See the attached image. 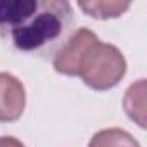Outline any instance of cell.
I'll return each mask as SVG.
<instances>
[{
	"instance_id": "1",
	"label": "cell",
	"mask_w": 147,
	"mask_h": 147,
	"mask_svg": "<svg viewBox=\"0 0 147 147\" xmlns=\"http://www.w3.org/2000/svg\"><path fill=\"white\" fill-rule=\"evenodd\" d=\"M71 21L73 11L64 0H0V35L23 52L55 43Z\"/></svg>"
},
{
	"instance_id": "2",
	"label": "cell",
	"mask_w": 147,
	"mask_h": 147,
	"mask_svg": "<svg viewBox=\"0 0 147 147\" xmlns=\"http://www.w3.org/2000/svg\"><path fill=\"white\" fill-rule=\"evenodd\" d=\"M126 73V61L121 50L111 43L95 42L82 59L80 76L94 90L116 87Z\"/></svg>"
},
{
	"instance_id": "3",
	"label": "cell",
	"mask_w": 147,
	"mask_h": 147,
	"mask_svg": "<svg viewBox=\"0 0 147 147\" xmlns=\"http://www.w3.org/2000/svg\"><path fill=\"white\" fill-rule=\"evenodd\" d=\"M95 42H99V36L88 28L76 30L55 52L54 69L66 76H80L82 59Z\"/></svg>"
},
{
	"instance_id": "4",
	"label": "cell",
	"mask_w": 147,
	"mask_h": 147,
	"mask_svg": "<svg viewBox=\"0 0 147 147\" xmlns=\"http://www.w3.org/2000/svg\"><path fill=\"white\" fill-rule=\"evenodd\" d=\"M26 107L24 85L11 73H0V121L11 123L23 116Z\"/></svg>"
},
{
	"instance_id": "5",
	"label": "cell",
	"mask_w": 147,
	"mask_h": 147,
	"mask_svg": "<svg viewBox=\"0 0 147 147\" xmlns=\"http://www.w3.org/2000/svg\"><path fill=\"white\" fill-rule=\"evenodd\" d=\"M123 106L126 114L140 128H145V80H138L128 87Z\"/></svg>"
},
{
	"instance_id": "6",
	"label": "cell",
	"mask_w": 147,
	"mask_h": 147,
	"mask_svg": "<svg viewBox=\"0 0 147 147\" xmlns=\"http://www.w3.org/2000/svg\"><path fill=\"white\" fill-rule=\"evenodd\" d=\"M88 147H140V144L126 130L106 128V130L97 131L90 138Z\"/></svg>"
},
{
	"instance_id": "7",
	"label": "cell",
	"mask_w": 147,
	"mask_h": 147,
	"mask_svg": "<svg viewBox=\"0 0 147 147\" xmlns=\"http://www.w3.org/2000/svg\"><path fill=\"white\" fill-rule=\"evenodd\" d=\"M78 7L95 18V19H111V18H119L123 12H126L130 9V2H97V0H92V2H78Z\"/></svg>"
},
{
	"instance_id": "8",
	"label": "cell",
	"mask_w": 147,
	"mask_h": 147,
	"mask_svg": "<svg viewBox=\"0 0 147 147\" xmlns=\"http://www.w3.org/2000/svg\"><path fill=\"white\" fill-rule=\"evenodd\" d=\"M0 147H26L21 140H18L16 137H0Z\"/></svg>"
}]
</instances>
